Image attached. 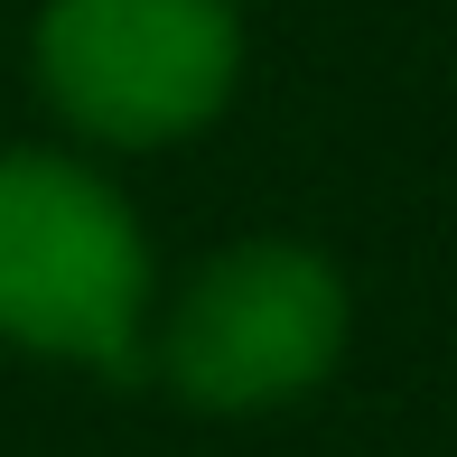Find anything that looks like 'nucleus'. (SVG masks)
Returning <instances> with one entry per match:
<instances>
[{
    "label": "nucleus",
    "mask_w": 457,
    "mask_h": 457,
    "mask_svg": "<svg viewBox=\"0 0 457 457\" xmlns=\"http://www.w3.org/2000/svg\"><path fill=\"white\" fill-rule=\"evenodd\" d=\"M345 355V271L289 234L224 243L159 318V373L196 411H280Z\"/></svg>",
    "instance_id": "2"
},
{
    "label": "nucleus",
    "mask_w": 457,
    "mask_h": 457,
    "mask_svg": "<svg viewBox=\"0 0 457 457\" xmlns=\"http://www.w3.org/2000/svg\"><path fill=\"white\" fill-rule=\"evenodd\" d=\"M0 337L94 373H140L150 345L140 215L66 150H0Z\"/></svg>",
    "instance_id": "1"
},
{
    "label": "nucleus",
    "mask_w": 457,
    "mask_h": 457,
    "mask_svg": "<svg viewBox=\"0 0 457 457\" xmlns=\"http://www.w3.org/2000/svg\"><path fill=\"white\" fill-rule=\"evenodd\" d=\"M29 56L47 103L85 140L159 150L234 103L243 10L234 0H47Z\"/></svg>",
    "instance_id": "3"
}]
</instances>
